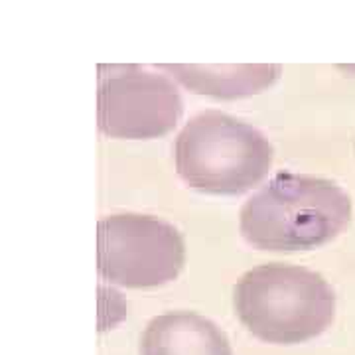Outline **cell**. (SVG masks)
Listing matches in <instances>:
<instances>
[{
  "label": "cell",
  "instance_id": "cell-1",
  "mask_svg": "<svg viewBox=\"0 0 355 355\" xmlns=\"http://www.w3.org/2000/svg\"><path fill=\"white\" fill-rule=\"evenodd\" d=\"M352 219V200L336 182L279 172L241 209L245 241L261 251H308L336 239Z\"/></svg>",
  "mask_w": 355,
  "mask_h": 355
},
{
  "label": "cell",
  "instance_id": "cell-2",
  "mask_svg": "<svg viewBox=\"0 0 355 355\" xmlns=\"http://www.w3.org/2000/svg\"><path fill=\"white\" fill-rule=\"evenodd\" d=\"M235 314L261 342L292 345L314 340L336 316V294L310 268L266 263L247 270L233 292Z\"/></svg>",
  "mask_w": 355,
  "mask_h": 355
},
{
  "label": "cell",
  "instance_id": "cell-3",
  "mask_svg": "<svg viewBox=\"0 0 355 355\" xmlns=\"http://www.w3.org/2000/svg\"><path fill=\"white\" fill-rule=\"evenodd\" d=\"M178 176L191 190L214 196H239L268 174L275 150L265 135L221 111L190 119L178 135Z\"/></svg>",
  "mask_w": 355,
  "mask_h": 355
},
{
  "label": "cell",
  "instance_id": "cell-4",
  "mask_svg": "<svg viewBox=\"0 0 355 355\" xmlns=\"http://www.w3.org/2000/svg\"><path fill=\"white\" fill-rule=\"evenodd\" d=\"M186 261L184 237L153 216L114 214L97 225V266L103 279L128 288H154L174 280Z\"/></svg>",
  "mask_w": 355,
  "mask_h": 355
},
{
  "label": "cell",
  "instance_id": "cell-5",
  "mask_svg": "<svg viewBox=\"0 0 355 355\" xmlns=\"http://www.w3.org/2000/svg\"><path fill=\"white\" fill-rule=\"evenodd\" d=\"M184 114L178 87L139 65L99 67V128L111 139L148 140L174 130Z\"/></svg>",
  "mask_w": 355,
  "mask_h": 355
},
{
  "label": "cell",
  "instance_id": "cell-6",
  "mask_svg": "<svg viewBox=\"0 0 355 355\" xmlns=\"http://www.w3.org/2000/svg\"><path fill=\"white\" fill-rule=\"evenodd\" d=\"M140 355H233L227 336L196 312L156 316L140 338Z\"/></svg>",
  "mask_w": 355,
  "mask_h": 355
},
{
  "label": "cell",
  "instance_id": "cell-7",
  "mask_svg": "<svg viewBox=\"0 0 355 355\" xmlns=\"http://www.w3.org/2000/svg\"><path fill=\"white\" fill-rule=\"evenodd\" d=\"M166 73L198 95L241 99L268 89L280 76V65H160Z\"/></svg>",
  "mask_w": 355,
  "mask_h": 355
}]
</instances>
